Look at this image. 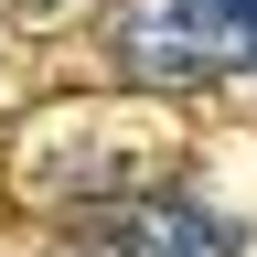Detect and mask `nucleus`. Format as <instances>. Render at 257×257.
I'll return each instance as SVG.
<instances>
[{"mask_svg": "<svg viewBox=\"0 0 257 257\" xmlns=\"http://www.w3.org/2000/svg\"><path fill=\"white\" fill-rule=\"evenodd\" d=\"M118 246L128 257H236V225L214 204H193V193H140V204H118Z\"/></svg>", "mask_w": 257, "mask_h": 257, "instance_id": "f03ea898", "label": "nucleus"}, {"mask_svg": "<svg viewBox=\"0 0 257 257\" xmlns=\"http://www.w3.org/2000/svg\"><path fill=\"white\" fill-rule=\"evenodd\" d=\"M96 43L140 86L257 75V0H107L96 11Z\"/></svg>", "mask_w": 257, "mask_h": 257, "instance_id": "f257e3e1", "label": "nucleus"}, {"mask_svg": "<svg viewBox=\"0 0 257 257\" xmlns=\"http://www.w3.org/2000/svg\"><path fill=\"white\" fill-rule=\"evenodd\" d=\"M32 11H54V0H0V22H32Z\"/></svg>", "mask_w": 257, "mask_h": 257, "instance_id": "7ed1b4c3", "label": "nucleus"}]
</instances>
